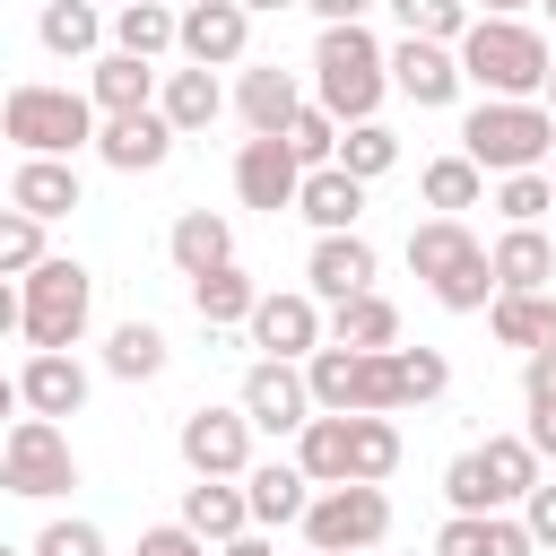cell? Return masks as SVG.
Returning a JSON list of instances; mask_svg holds the SVG:
<instances>
[{
    "label": "cell",
    "mask_w": 556,
    "mask_h": 556,
    "mask_svg": "<svg viewBox=\"0 0 556 556\" xmlns=\"http://www.w3.org/2000/svg\"><path fill=\"white\" fill-rule=\"evenodd\" d=\"M452 61H460V87H478L495 104H539L556 52H547V35L530 17H469V35L452 43Z\"/></svg>",
    "instance_id": "obj_1"
},
{
    "label": "cell",
    "mask_w": 556,
    "mask_h": 556,
    "mask_svg": "<svg viewBox=\"0 0 556 556\" xmlns=\"http://www.w3.org/2000/svg\"><path fill=\"white\" fill-rule=\"evenodd\" d=\"M87 313H96V278L61 252H43L26 278H17V330L35 356H70L87 339Z\"/></svg>",
    "instance_id": "obj_2"
},
{
    "label": "cell",
    "mask_w": 556,
    "mask_h": 556,
    "mask_svg": "<svg viewBox=\"0 0 556 556\" xmlns=\"http://www.w3.org/2000/svg\"><path fill=\"white\" fill-rule=\"evenodd\" d=\"M408 269L434 287V304H443V313H486V304H495L486 243H478L460 217H426V226H408Z\"/></svg>",
    "instance_id": "obj_3"
},
{
    "label": "cell",
    "mask_w": 556,
    "mask_h": 556,
    "mask_svg": "<svg viewBox=\"0 0 556 556\" xmlns=\"http://www.w3.org/2000/svg\"><path fill=\"white\" fill-rule=\"evenodd\" d=\"M382 96H391L382 43H374L365 26H321V43H313V104L348 130V122H374Z\"/></svg>",
    "instance_id": "obj_4"
},
{
    "label": "cell",
    "mask_w": 556,
    "mask_h": 556,
    "mask_svg": "<svg viewBox=\"0 0 556 556\" xmlns=\"http://www.w3.org/2000/svg\"><path fill=\"white\" fill-rule=\"evenodd\" d=\"M547 148H556V113L547 104H495V96H478L469 122H460V156L478 174H547Z\"/></svg>",
    "instance_id": "obj_5"
},
{
    "label": "cell",
    "mask_w": 556,
    "mask_h": 556,
    "mask_svg": "<svg viewBox=\"0 0 556 556\" xmlns=\"http://www.w3.org/2000/svg\"><path fill=\"white\" fill-rule=\"evenodd\" d=\"M0 139H17L26 156H78V148H96V104L78 87H9Z\"/></svg>",
    "instance_id": "obj_6"
},
{
    "label": "cell",
    "mask_w": 556,
    "mask_h": 556,
    "mask_svg": "<svg viewBox=\"0 0 556 556\" xmlns=\"http://www.w3.org/2000/svg\"><path fill=\"white\" fill-rule=\"evenodd\" d=\"M530 486H539V452H530L521 434H486V443H469V452L443 469L452 513H504V504H521Z\"/></svg>",
    "instance_id": "obj_7"
},
{
    "label": "cell",
    "mask_w": 556,
    "mask_h": 556,
    "mask_svg": "<svg viewBox=\"0 0 556 556\" xmlns=\"http://www.w3.org/2000/svg\"><path fill=\"white\" fill-rule=\"evenodd\" d=\"M78 486V452L52 417H17L0 434V495H26V504H52Z\"/></svg>",
    "instance_id": "obj_8"
},
{
    "label": "cell",
    "mask_w": 556,
    "mask_h": 556,
    "mask_svg": "<svg viewBox=\"0 0 556 556\" xmlns=\"http://www.w3.org/2000/svg\"><path fill=\"white\" fill-rule=\"evenodd\" d=\"M295 530H304L313 556H365V547L391 539V495L382 486H313Z\"/></svg>",
    "instance_id": "obj_9"
},
{
    "label": "cell",
    "mask_w": 556,
    "mask_h": 556,
    "mask_svg": "<svg viewBox=\"0 0 556 556\" xmlns=\"http://www.w3.org/2000/svg\"><path fill=\"white\" fill-rule=\"evenodd\" d=\"M235 408H243V426H252V434H304V417H313L304 365H278V356H261V365L243 374Z\"/></svg>",
    "instance_id": "obj_10"
},
{
    "label": "cell",
    "mask_w": 556,
    "mask_h": 556,
    "mask_svg": "<svg viewBox=\"0 0 556 556\" xmlns=\"http://www.w3.org/2000/svg\"><path fill=\"white\" fill-rule=\"evenodd\" d=\"M243 43H252L243 0H182V17H174V52H182L191 70H235Z\"/></svg>",
    "instance_id": "obj_11"
},
{
    "label": "cell",
    "mask_w": 556,
    "mask_h": 556,
    "mask_svg": "<svg viewBox=\"0 0 556 556\" xmlns=\"http://www.w3.org/2000/svg\"><path fill=\"white\" fill-rule=\"evenodd\" d=\"M174 443H182V469H191V478H243V469H252V426H243V408H191Z\"/></svg>",
    "instance_id": "obj_12"
},
{
    "label": "cell",
    "mask_w": 556,
    "mask_h": 556,
    "mask_svg": "<svg viewBox=\"0 0 556 556\" xmlns=\"http://www.w3.org/2000/svg\"><path fill=\"white\" fill-rule=\"evenodd\" d=\"M382 78H391L417 113H443V104L460 96V61H452V43H417V35H400V43L382 52Z\"/></svg>",
    "instance_id": "obj_13"
},
{
    "label": "cell",
    "mask_w": 556,
    "mask_h": 556,
    "mask_svg": "<svg viewBox=\"0 0 556 556\" xmlns=\"http://www.w3.org/2000/svg\"><path fill=\"white\" fill-rule=\"evenodd\" d=\"M374 287V243L365 235H313V252H304V295L313 304H348V295H365Z\"/></svg>",
    "instance_id": "obj_14"
},
{
    "label": "cell",
    "mask_w": 556,
    "mask_h": 556,
    "mask_svg": "<svg viewBox=\"0 0 556 556\" xmlns=\"http://www.w3.org/2000/svg\"><path fill=\"white\" fill-rule=\"evenodd\" d=\"M243 330H252V348H261V356L295 365V356H313V348H321V304H313L304 287H295V295H261Z\"/></svg>",
    "instance_id": "obj_15"
},
{
    "label": "cell",
    "mask_w": 556,
    "mask_h": 556,
    "mask_svg": "<svg viewBox=\"0 0 556 556\" xmlns=\"http://www.w3.org/2000/svg\"><path fill=\"white\" fill-rule=\"evenodd\" d=\"M295 182H304V165L287 156V139H243L235 148V200L243 208H295Z\"/></svg>",
    "instance_id": "obj_16"
},
{
    "label": "cell",
    "mask_w": 556,
    "mask_h": 556,
    "mask_svg": "<svg viewBox=\"0 0 556 556\" xmlns=\"http://www.w3.org/2000/svg\"><path fill=\"white\" fill-rule=\"evenodd\" d=\"M9 208H17V217H35V226H52V217L87 208V182H78V165H70V156H26V165L9 174Z\"/></svg>",
    "instance_id": "obj_17"
},
{
    "label": "cell",
    "mask_w": 556,
    "mask_h": 556,
    "mask_svg": "<svg viewBox=\"0 0 556 556\" xmlns=\"http://www.w3.org/2000/svg\"><path fill=\"white\" fill-rule=\"evenodd\" d=\"M96 156H104L113 174H156V165L174 156V130H165L156 104H148V113H113V122H96Z\"/></svg>",
    "instance_id": "obj_18"
},
{
    "label": "cell",
    "mask_w": 556,
    "mask_h": 556,
    "mask_svg": "<svg viewBox=\"0 0 556 556\" xmlns=\"http://www.w3.org/2000/svg\"><path fill=\"white\" fill-rule=\"evenodd\" d=\"M304 504H313V486H304L295 460H252V469H243V513H252V530H295Z\"/></svg>",
    "instance_id": "obj_19"
},
{
    "label": "cell",
    "mask_w": 556,
    "mask_h": 556,
    "mask_svg": "<svg viewBox=\"0 0 556 556\" xmlns=\"http://www.w3.org/2000/svg\"><path fill=\"white\" fill-rule=\"evenodd\" d=\"M295 217H304L313 235H356V217H365V182L339 174V165H313V174L295 182Z\"/></svg>",
    "instance_id": "obj_20"
},
{
    "label": "cell",
    "mask_w": 556,
    "mask_h": 556,
    "mask_svg": "<svg viewBox=\"0 0 556 556\" xmlns=\"http://www.w3.org/2000/svg\"><path fill=\"white\" fill-rule=\"evenodd\" d=\"M486 269H495V295H539V287L556 278V243H547L539 226H504V235L486 243Z\"/></svg>",
    "instance_id": "obj_21"
},
{
    "label": "cell",
    "mask_w": 556,
    "mask_h": 556,
    "mask_svg": "<svg viewBox=\"0 0 556 556\" xmlns=\"http://www.w3.org/2000/svg\"><path fill=\"white\" fill-rule=\"evenodd\" d=\"M17 408L26 417H78L87 408V365L78 356H26V374H17Z\"/></svg>",
    "instance_id": "obj_22"
},
{
    "label": "cell",
    "mask_w": 556,
    "mask_h": 556,
    "mask_svg": "<svg viewBox=\"0 0 556 556\" xmlns=\"http://www.w3.org/2000/svg\"><path fill=\"white\" fill-rule=\"evenodd\" d=\"M235 113L252 122V139H278V130L304 113V87H295V70H278V61L243 70V87H235Z\"/></svg>",
    "instance_id": "obj_23"
},
{
    "label": "cell",
    "mask_w": 556,
    "mask_h": 556,
    "mask_svg": "<svg viewBox=\"0 0 556 556\" xmlns=\"http://www.w3.org/2000/svg\"><path fill=\"white\" fill-rule=\"evenodd\" d=\"M156 113H165V130H174V139H200V130L226 113L217 70H165V78H156Z\"/></svg>",
    "instance_id": "obj_24"
},
{
    "label": "cell",
    "mask_w": 556,
    "mask_h": 556,
    "mask_svg": "<svg viewBox=\"0 0 556 556\" xmlns=\"http://www.w3.org/2000/svg\"><path fill=\"white\" fill-rule=\"evenodd\" d=\"M182 530L208 539V547L243 539V530H252V513H243V478H191V486H182Z\"/></svg>",
    "instance_id": "obj_25"
},
{
    "label": "cell",
    "mask_w": 556,
    "mask_h": 556,
    "mask_svg": "<svg viewBox=\"0 0 556 556\" xmlns=\"http://www.w3.org/2000/svg\"><path fill=\"white\" fill-rule=\"evenodd\" d=\"M87 104H96V122H113V113H148V104H156V70L130 61V52H96V70H87Z\"/></svg>",
    "instance_id": "obj_26"
},
{
    "label": "cell",
    "mask_w": 556,
    "mask_h": 556,
    "mask_svg": "<svg viewBox=\"0 0 556 556\" xmlns=\"http://www.w3.org/2000/svg\"><path fill=\"white\" fill-rule=\"evenodd\" d=\"M434 556H539L513 513H452L434 530Z\"/></svg>",
    "instance_id": "obj_27"
},
{
    "label": "cell",
    "mask_w": 556,
    "mask_h": 556,
    "mask_svg": "<svg viewBox=\"0 0 556 556\" xmlns=\"http://www.w3.org/2000/svg\"><path fill=\"white\" fill-rule=\"evenodd\" d=\"M165 252H174V269H182V278H208V269H226V261H235V226H226L217 208H182V217H174V235H165Z\"/></svg>",
    "instance_id": "obj_28"
},
{
    "label": "cell",
    "mask_w": 556,
    "mask_h": 556,
    "mask_svg": "<svg viewBox=\"0 0 556 556\" xmlns=\"http://www.w3.org/2000/svg\"><path fill=\"white\" fill-rule=\"evenodd\" d=\"M321 339H330V348H400V304H391L382 287H365V295L330 304Z\"/></svg>",
    "instance_id": "obj_29"
},
{
    "label": "cell",
    "mask_w": 556,
    "mask_h": 556,
    "mask_svg": "<svg viewBox=\"0 0 556 556\" xmlns=\"http://www.w3.org/2000/svg\"><path fill=\"white\" fill-rule=\"evenodd\" d=\"M486 321H495V339H504V348L539 356V348H556V287H539V295H495V304H486Z\"/></svg>",
    "instance_id": "obj_30"
},
{
    "label": "cell",
    "mask_w": 556,
    "mask_h": 556,
    "mask_svg": "<svg viewBox=\"0 0 556 556\" xmlns=\"http://www.w3.org/2000/svg\"><path fill=\"white\" fill-rule=\"evenodd\" d=\"M35 35H43V52H61V61H87V52L104 43V9H96V0H43Z\"/></svg>",
    "instance_id": "obj_31"
},
{
    "label": "cell",
    "mask_w": 556,
    "mask_h": 556,
    "mask_svg": "<svg viewBox=\"0 0 556 556\" xmlns=\"http://www.w3.org/2000/svg\"><path fill=\"white\" fill-rule=\"evenodd\" d=\"M295 469H304V486H348V417H304Z\"/></svg>",
    "instance_id": "obj_32"
},
{
    "label": "cell",
    "mask_w": 556,
    "mask_h": 556,
    "mask_svg": "<svg viewBox=\"0 0 556 556\" xmlns=\"http://www.w3.org/2000/svg\"><path fill=\"white\" fill-rule=\"evenodd\" d=\"M400 469V426L391 417H348V486H382Z\"/></svg>",
    "instance_id": "obj_33"
},
{
    "label": "cell",
    "mask_w": 556,
    "mask_h": 556,
    "mask_svg": "<svg viewBox=\"0 0 556 556\" xmlns=\"http://www.w3.org/2000/svg\"><path fill=\"white\" fill-rule=\"evenodd\" d=\"M174 17H182V9H165V0H130V9H113V52H130V61L174 52Z\"/></svg>",
    "instance_id": "obj_34"
},
{
    "label": "cell",
    "mask_w": 556,
    "mask_h": 556,
    "mask_svg": "<svg viewBox=\"0 0 556 556\" xmlns=\"http://www.w3.org/2000/svg\"><path fill=\"white\" fill-rule=\"evenodd\" d=\"M252 304H261V287L226 261V269H208V278H191V313L208 321V330H226V321H252Z\"/></svg>",
    "instance_id": "obj_35"
},
{
    "label": "cell",
    "mask_w": 556,
    "mask_h": 556,
    "mask_svg": "<svg viewBox=\"0 0 556 556\" xmlns=\"http://www.w3.org/2000/svg\"><path fill=\"white\" fill-rule=\"evenodd\" d=\"M104 374H113V382H156V374H165V330H156V321H122V330L104 339Z\"/></svg>",
    "instance_id": "obj_36"
},
{
    "label": "cell",
    "mask_w": 556,
    "mask_h": 556,
    "mask_svg": "<svg viewBox=\"0 0 556 556\" xmlns=\"http://www.w3.org/2000/svg\"><path fill=\"white\" fill-rule=\"evenodd\" d=\"M330 165H339V174H356V182H382V174L400 165V130H382V122H348Z\"/></svg>",
    "instance_id": "obj_37"
},
{
    "label": "cell",
    "mask_w": 556,
    "mask_h": 556,
    "mask_svg": "<svg viewBox=\"0 0 556 556\" xmlns=\"http://www.w3.org/2000/svg\"><path fill=\"white\" fill-rule=\"evenodd\" d=\"M417 191H426V208H434V217H460V208H478V191H486V174H478L469 156H434Z\"/></svg>",
    "instance_id": "obj_38"
},
{
    "label": "cell",
    "mask_w": 556,
    "mask_h": 556,
    "mask_svg": "<svg viewBox=\"0 0 556 556\" xmlns=\"http://www.w3.org/2000/svg\"><path fill=\"white\" fill-rule=\"evenodd\" d=\"M391 17H400V35H417V43H460L469 35V0H382Z\"/></svg>",
    "instance_id": "obj_39"
},
{
    "label": "cell",
    "mask_w": 556,
    "mask_h": 556,
    "mask_svg": "<svg viewBox=\"0 0 556 556\" xmlns=\"http://www.w3.org/2000/svg\"><path fill=\"white\" fill-rule=\"evenodd\" d=\"M278 139H287V156H295V165H304V174H313V165H330V156H339V122H330V113H321V104H304V113H295V122H287V130H278Z\"/></svg>",
    "instance_id": "obj_40"
},
{
    "label": "cell",
    "mask_w": 556,
    "mask_h": 556,
    "mask_svg": "<svg viewBox=\"0 0 556 556\" xmlns=\"http://www.w3.org/2000/svg\"><path fill=\"white\" fill-rule=\"evenodd\" d=\"M495 208H504V226H539L556 208V191H547V174H504L495 182Z\"/></svg>",
    "instance_id": "obj_41"
},
{
    "label": "cell",
    "mask_w": 556,
    "mask_h": 556,
    "mask_svg": "<svg viewBox=\"0 0 556 556\" xmlns=\"http://www.w3.org/2000/svg\"><path fill=\"white\" fill-rule=\"evenodd\" d=\"M35 261H43V226L17 217V208H0V278H26Z\"/></svg>",
    "instance_id": "obj_42"
},
{
    "label": "cell",
    "mask_w": 556,
    "mask_h": 556,
    "mask_svg": "<svg viewBox=\"0 0 556 556\" xmlns=\"http://www.w3.org/2000/svg\"><path fill=\"white\" fill-rule=\"evenodd\" d=\"M35 556H104V530L96 521H43L35 530Z\"/></svg>",
    "instance_id": "obj_43"
},
{
    "label": "cell",
    "mask_w": 556,
    "mask_h": 556,
    "mask_svg": "<svg viewBox=\"0 0 556 556\" xmlns=\"http://www.w3.org/2000/svg\"><path fill=\"white\" fill-rule=\"evenodd\" d=\"M521 530H530V547H556V478H539L521 495Z\"/></svg>",
    "instance_id": "obj_44"
},
{
    "label": "cell",
    "mask_w": 556,
    "mask_h": 556,
    "mask_svg": "<svg viewBox=\"0 0 556 556\" xmlns=\"http://www.w3.org/2000/svg\"><path fill=\"white\" fill-rule=\"evenodd\" d=\"M139 556H217L208 539H191L182 521H156V530H139Z\"/></svg>",
    "instance_id": "obj_45"
},
{
    "label": "cell",
    "mask_w": 556,
    "mask_h": 556,
    "mask_svg": "<svg viewBox=\"0 0 556 556\" xmlns=\"http://www.w3.org/2000/svg\"><path fill=\"white\" fill-rule=\"evenodd\" d=\"M521 400H530V408H556V348L521 356Z\"/></svg>",
    "instance_id": "obj_46"
},
{
    "label": "cell",
    "mask_w": 556,
    "mask_h": 556,
    "mask_svg": "<svg viewBox=\"0 0 556 556\" xmlns=\"http://www.w3.org/2000/svg\"><path fill=\"white\" fill-rule=\"evenodd\" d=\"M321 26H365V9H382V0H304Z\"/></svg>",
    "instance_id": "obj_47"
},
{
    "label": "cell",
    "mask_w": 556,
    "mask_h": 556,
    "mask_svg": "<svg viewBox=\"0 0 556 556\" xmlns=\"http://www.w3.org/2000/svg\"><path fill=\"white\" fill-rule=\"evenodd\" d=\"M521 443H530L539 460H556V408H530V426H521Z\"/></svg>",
    "instance_id": "obj_48"
},
{
    "label": "cell",
    "mask_w": 556,
    "mask_h": 556,
    "mask_svg": "<svg viewBox=\"0 0 556 556\" xmlns=\"http://www.w3.org/2000/svg\"><path fill=\"white\" fill-rule=\"evenodd\" d=\"M217 556H278V547H269V530H243V539H226Z\"/></svg>",
    "instance_id": "obj_49"
},
{
    "label": "cell",
    "mask_w": 556,
    "mask_h": 556,
    "mask_svg": "<svg viewBox=\"0 0 556 556\" xmlns=\"http://www.w3.org/2000/svg\"><path fill=\"white\" fill-rule=\"evenodd\" d=\"M17 330V278H0V339Z\"/></svg>",
    "instance_id": "obj_50"
},
{
    "label": "cell",
    "mask_w": 556,
    "mask_h": 556,
    "mask_svg": "<svg viewBox=\"0 0 556 556\" xmlns=\"http://www.w3.org/2000/svg\"><path fill=\"white\" fill-rule=\"evenodd\" d=\"M0 426H17V374H0Z\"/></svg>",
    "instance_id": "obj_51"
},
{
    "label": "cell",
    "mask_w": 556,
    "mask_h": 556,
    "mask_svg": "<svg viewBox=\"0 0 556 556\" xmlns=\"http://www.w3.org/2000/svg\"><path fill=\"white\" fill-rule=\"evenodd\" d=\"M530 0H478V17H521Z\"/></svg>",
    "instance_id": "obj_52"
},
{
    "label": "cell",
    "mask_w": 556,
    "mask_h": 556,
    "mask_svg": "<svg viewBox=\"0 0 556 556\" xmlns=\"http://www.w3.org/2000/svg\"><path fill=\"white\" fill-rule=\"evenodd\" d=\"M278 9H304V0H243V17H278Z\"/></svg>",
    "instance_id": "obj_53"
},
{
    "label": "cell",
    "mask_w": 556,
    "mask_h": 556,
    "mask_svg": "<svg viewBox=\"0 0 556 556\" xmlns=\"http://www.w3.org/2000/svg\"><path fill=\"white\" fill-rule=\"evenodd\" d=\"M539 104H547V113H556V61H547V87H539Z\"/></svg>",
    "instance_id": "obj_54"
},
{
    "label": "cell",
    "mask_w": 556,
    "mask_h": 556,
    "mask_svg": "<svg viewBox=\"0 0 556 556\" xmlns=\"http://www.w3.org/2000/svg\"><path fill=\"white\" fill-rule=\"evenodd\" d=\"M547 182H556V148H547Z\"/></svg>",
    "instance_id": "obj_55"
},
{
    "label": "cell",
    "mask_w": 556,
    "mask_h": 556,
    "mask_svg": "<svg viewBox=\"0 0 556 556\" xmlns=\"http://www.w3.org/2000/svg\"><path fill=\"white\" fill-rule=\"evenodd\" d=\"M96 9H130V0H96Z\"/></svg>",
    "instance_id": "obj_56"
},
{
    "label": "cell",
    "mask_w": 556,
    "mask_h": 556,
    "mask_svg": "<svg viewBox=\"0 0 556 556\" xmlns=\"http://www.w3.org/2000/svg\"><path fill=\"white\" fill-rule=\"evenodd\" d=\"M539 9H547V17H556V0H539Z\"/></svg>",
    "instance_id": "obj_57"
},
{
    "label": "cell",
    "mask_w": 556,
    "mask_h": 556,
    "mask_svg": "<svg viewBox=\"0 0 556 556\" xmlns=\"http://www.w3.org/2000/svg\"><path fill=\"white\" fill-rule=\"evenodd\" d=\"M0 556H17V547H0Z\"/></svg>",
    "instance_id": "obj_58"
},
{
    "label": "cell",
    "mask_w": 556,
    "mask_h": 556,
    "mask_svg": "<svg viewBox=\"0 0 556 556\" xmlns=\"http://www.w3.org/2000/svg\"><path fill=\"white\" fill-rule=\"evenodd\" d=\"M547 191H556V182H547Z\"/></svg>",
    "instance_id": "obj_59"
}]
</instances>
